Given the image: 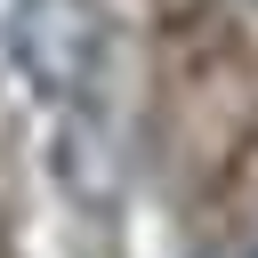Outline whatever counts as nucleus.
Masks as SVG:
<instances>
[{"instance_id":"f03ea898","label":"nucleus","mask_w":258,"mask_h":258,"mask_svg":"<svg viewBox=\"0 0 258 258\" xmlns=\"http://www.w3.org/2000/svg\"><path fill=\"white\" fill-rule=\"evenodd\" d=\"M242 258H258V242H250V250H242Z\"/></svg>"},{"instance_id":"f257e3e1","label":"nucleus","mask_w":258,"mask_h":258,"mask_svg":"<svg viewBox=\"0 0 258 258\" xmlns=\"http://www.w3.org/2000/svg\"><path fill=\"white\" fill-rule=\"evenodd\" d=\"M16 48L48 89H73L97 56V24L81 0H32V16H16Z\"/></svg>"}]
</instances>
